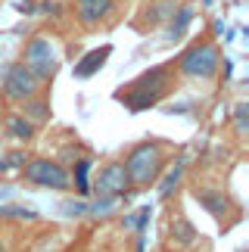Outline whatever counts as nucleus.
<instances>
[{"label": "nucleus", "instance_id": "obj_1", "mask_svg": "<svg viewBox=\"0 0 249 252\" xmlns=\"http://www.w3.org/2000/svg\"><path fill=\"white\" fill-rule=\"evenodd\" d=\"M175 78H178L175 65H168V63L165 65H153L150 72L137 75L128 87H119L116 100L124 103L131 112H143V109H150V106H159L171 91H175Z\"/></svg>", "mask_w": 249, "mask_h": 252}, {"label": "nucleus", "instance_id": "obj_6", "mask_svg": "<svg viewBox=\"0 0 249 252\" xmlns=\"http://www.w3.org/2000/svg\"><path fill=\"white\" fill-rule=\"evenodd\" d=\"M41 87H44V81L37 78L34 72H28L22 63H13V65L6 69L3 94H6V100H9V103H19V106H22L25 100H31V96L41 94Z\"/></svg>", "mask_w": 249, "mask_h": 252}, {"label": "nucleus", "instance_id": "obj_18", "mask_svg": "<svg viewBox=\"0 0 249 252\" xmlns=\"http://www.w3.org/2000/svg\"><path fill=\"white\" fill-rule=\"evenodd\" d=\"M234 131L240 134V137H246V131H249V103H237V109H234Z\"/></svg>", "mask_w": 249, "mask_h": 252}, {"label": "nucleus", "instance_id": "obj_17", "mask_svg": "<svg viewBox=\"0 0 249 252\" xmlns=\"http://www.w3.org/2000/svg\"><path fill=\"white\" fill-rule=\"evenodd\" d=\"M0 218H13V221H34L37 212L25 209V206H0Z\"/></svg>", "mask_w": 249, "mask_h": 252}, {"label": "nucleus", "instance_id": "obj_12", "mask_svg": "<svg viewBox=\"0 0 249 252\" xmlns=\"http://www.w3.org/2000/svg\"><path fill=\"white\" fill-rule=\"evenodd\" d=\"M19 115H22V119H28V122L37 128V125H44L47 119H50V103H47L44 96H31V100L22 103V112H19Z\"/></svg>", "mask_w": 249, "mask_h": 252}, {"label": "nucleus", "instance_id": "obj_15", "mask_svg": "<svg viewBox=\"0 0 249 252\" xmlns=\"http://www.w3.org/2000/svg\"><path fill=\"white\" fill-rule=\"evenodd\" d=\"M6 134L13 140H19V143H28L34 137V125L28 119H22L19 112H13V115H6Z\"/></svg>", "mask_w": 249, "mask_h": 252}, {"label": "nucleus", "instance_id": "obj_19", "mask_svg": "<svg viewBox=\"0 0 249 252\" xmlns=\"http://www.w3.org/2000/svg\"><path fill=\"white\" fill-rule=\"evenodd\" d=\"M84 212H88L84 202H65V215H84Z\"/></svg>", "mask_w": 249, "mask_h": 252}, {"label": "nucleus", "instance_id": "obj_2", "mask_svg": "<svg viewBox=\"0 0 249 252\" xmlns=\"http://www.w3.org/2000/svg\"><path fill=\"white\" fill-rule=\"evenodd\" d=\"M165 159H168V150L165 143L159 140H140L134 143L124 156V171H128V181L131 187H153L159 181L162 168H165Z\"/></svg>", "mask_w": 249, "mask_h": 252}, {"label": "nucleus", "instance_id": "obj_13", "mask_svg": "<svg viewBox=\"0 0 249 252\" xmlns=\"http://www.w3.org/2000/svg\"><path fill=\"white\" fill-rule=\"evenodd\" d=\"M184 165H187V156L181 153V159L171 165L165 174H162V181H159V196L165 199V196H171V193L178 190V184H181V178H184Z\"/></svg>", "mask_w": 249, "mask_h": 252}, {"label": "nucleus", "instance_id": "obj_14", "mask_svg": "<svg viewBox=\"0 0 249 252\" xmlns=\"http://www.w3.org/2000/svg\"><path fill=\"white\" fill-rule=\"evenodd\" d=\"M72 178V187L78 196H88L91 193V156H81L78 162H75V171H69Z\"/></svg>", "mask_w": 249, "mask_h": 252}, {"label": "nucleus", "instance_id": "obj_11", "mask_svg": "<svg viewBox=\"0 0 249 252\" xmlns=\"http://www.w3.org/2000/svg\"><path fill=\"white\" fill-rule=\"evenodd\" d=\"M171 243L175 246H193L196 240H199V230L193 227V221L184 218V215H178V218H171Z\"/></svg>", "mask_w": 249, "mask_h": 252}, {"label": "nucleus", "instance_id": "obj_3", "mask_svg": "<svg viewBox=\"0 0 249 252\" xmlns=\"http://www.w3.org/2000/svg\"><path fill=\"white\" fill-rule=\"evenodd\" d=\"M218 65H221V50L212 37H196L187 50H181L178 63H175V72L181 78H190V81H209L218 75Z\"/></svg>", "mask_w": 249, "mask_h": 252}, {"label": "nucleus", "instance_id": "obj_4", "mask_svg": "<svg viewBox=\"0 0 249 252\" xmlns=\"http://www.w3.org/2000/svg\"><path fill=\"white\" fill-rule=\"evenodd\" d=\"M19 63H22L28 72H34L41 81H53L56 69H60V44H56L50 34H34L31 41L25 44Z\"/></svg>", "mask_w": 249, "mask_h": 252}, {"label": "nucleus", "instance_id": "obj_21", "mask_svg": "<svg viewBox=\"0 0 249 252\" xmlns=\"http://www.w3.org/2000/svg\"><path fill=\"white\" fill-rule=\"evenodd\" d=\"M72 252H75V249H72Z\"/></svg>", "mask_w": 249, "mask_h": 252}, {"label": "nucleus", "instance_id": "obj_10", "mask_svg": "<svg viewBox=\"0 0 249 252\" xmlns=\"http://www.w3.org/2000/svg\"><path fill=\"white\" fill-rule=\"evenodd\" d=\"M112 56V47L109 44H103V47H93V50H88L81 56L78 63H75V78H81V81H88V78H93L103 65H106V60Z\"/></svg>", "mask_w": 249, "mask_h": 252}, {"label": "nucleus", "instance_id": "obj_16", "mask_svg": "<svg viewBox=\"0 0 249 252\" xmlns=\"http://www.w3.org/2000/svg\"><path fill=\"white\" fill-rule=\"evenodd\" d=\"M190 19H193V6H190V3L178 6V16H171V22H168V37H181V34H184V28L190 25Z\"/></svg>", "mask_w": 249, "mask_h": 252}, {"label": "nucleus", "instance_id": "obj_8", "mask_svg": "<svg viewBox=\"0 0 249 252\" xmlns=\"http://www.w3.org/2000/svg\"><path fill=\"white\" fill-rule=\"evenodd\" d=\"M196 202L203 206L209 215H212L218 224H231V221H237V215H240V209H237V202L227 196L224 190H215V187H196L193 190Z\"/></svg>", "mask_w": 249, "mask_h": 252}, {"label": "nucleus", "instance_id": "obj_20", "mask_svg": "<svg viewBox=\"0 0 249 252\" xmlns=\"http://www.w3.org/2000/svg\"><path fill=\"white\" fill-rule=\"evenodd\" d=\"M0 252H6V243H3V240H0Z\"/></svg>", "mask_w": 249, "mask_h": 252}, {"label": "nucleus", "instance_id": "obj_7", "mask_svg": "<svg viewBox=\"0 0 249 252\" xmlns=\"http://www.w3.org/2000/svg\"><path fill=\"white\" fill-rule=\"evenodd\" d=\"M131 187V181H128V171H124V165L116 159V162H106L100 171H97V178L91 181V190L97 193V199H119L124 196Z\"/></svg>", "mask_w": 249, "mask_h": 252}, {"label": "nucleus", "instance_id": "obj_5", "mask_svg": "<svg viewBox=\"0 0 249 252\" xmlns=\"http://www.w3.org/2000/svg\"><path fill=\"white\" fill-rule=\"evenodd\" d=\"M22 178L37 184V187H50V190H72V178H69V168L56 159H47V156H34L22 165Z\"/></svg>", "mask_w": 249, "mask_h": 252}, {"label": "nucleus", "instance_id": "obj_9", "mask_svg": "<svg viewBox=\"0 0 249 252\" xmlns=\"http://www.w3.org/2000/svg\"><path fill=\"white\" fill-rule=\"evenodd\" d=\"M116 9V0H75V16L81 25H100Z\"/></svg>", "mask_w": 249, "mask_h": 252}]
</instances>
